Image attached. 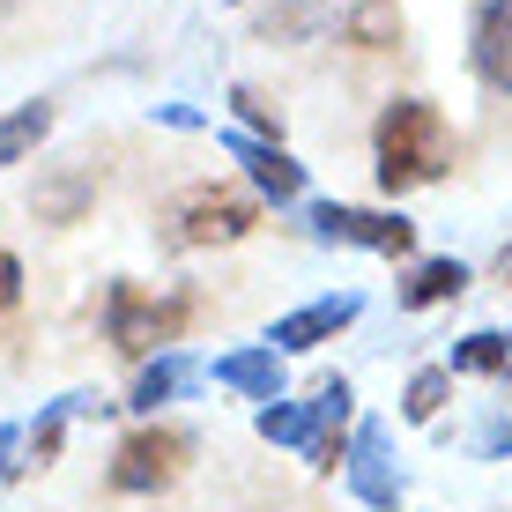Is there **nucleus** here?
Instances as JSON below:
<instances>
[{"label": "nucleus", "instance_id": "f257e3e1", "mask_svg": "<svg viewBox=\"0 0 512 512\" xmlns=\"http://www.w3.org/2000/svg\"><path fill=\"white\" fill-rule=\"evenodd\" d=\"M372 156H379V186L386 193H416V186H438L453 171V127L438 104L423 97H394L372 127Z\"/></svg>", "mask_w": 512, "mask_h": 512}, {"label": "nucleus", "instance_id": "f03ea898", "mask_svg": "<svg viewBox=\"0 0 512 512\" xmlns=\"http://www.w3.org/2000/svg\"><path fill=\"white\" fill-rule=\"evenodd\" d=\"M193 312H201V297L179 290V282H112L104 290V334H112V349L119 357H164L171 342L193 327Z\"/></svg>", "mask_w": 512, "mask_h": 512}, {"label": "nucleus", "instance_id": "7ed1b4c3", "mask_svg": "<svg viewBox=\"0 0 512 512\" xmlns=\"http://www.w3.org/2000/svg\"><path fill=\"white\" fill-rule=\"evenodd\" d=\"M260 231V193L245 186H186L156 208V238L171 253H208V245H238Z\"/></svg>", "mask_w": 512, "mask_h": 512}, {"label": "nucleus", "instance_id": "20e7f679", "mask_svg": "<svg viewBox=\"0 0 512 512\" xmlns=\"http://www.w3.org/2000/svg\"><path fill=\"white\" fill-rule=\"evenodd\" d=\"M193 461V438L179 423H141V431L119 438L112 453V490H127V498H156V490H171Z\"/></svg>", "mask_w": 512, "mask_h": 512}, {"label": "nucleus", "instance_id": "39448f33", "mask_svg": "<svg viewBox=\"0 0 512 512\" xmlns=\"http://www.w3.org/2000/svg\"><path fill=\"white\" fill-rule=\"evenodd\" d=\"M305 231L320 238V245H364V253H386V260H409V253H416V223L394 216V208L312 201V208H305Z\"/></svg>", "mask_w": 512, "mask_h": 512}, {"label": "nucleus", "instance_id": "423d86ee", "mask_svg": "<svg viewBox=\"0 0 512 512\" xmlns=\"http://www.w3.org/2000/svg\"><path fill=\"white\" fill-rule=\"evenodd\" d=\"M349 490H357L372 512H401V468H394V438H386V423H357L349 431Z\"/></svg>", "mask_w": 512, "mask_h": 512}, {"label": "nucleus", "instance_id": "0eeeda50", "mask_svg": "<svg viewBox=\"0 0 512 512\" xmlns=\"http://www.w3.org/2000/svg\"><path fill=\"white\" fill-rule=\"evenodd\" d=\"M357 312H364V297H357V290H342V297H312V305H297V312H282V320H275L268 349H275V357H305V349L334 342V334L357 320Z\"/></svg>", "mask_w": 512, "mask_h": 512}, {"label": "nucleus", "instance_id": "6e6552de", "mask_svg": "<svg viewBox=\"0 0 512 512\" xmlns=\"http://www.w3.org/2000/svg\"><path fill=\"white\" fill-rule=\"evenodd\" d=\"M223 156H231V164H245V186L260 193V201H297V193H305V164H297L290 149H282V141H253V134H223Z\"/></svg>", "mask_w": 512, "mask_h": 512}, {"label": "nucleus", "instance_id": "1a4fd4ad", "mask_svg": "<svg viewBox=\"0 0 512 512\" xmlns=\"http://www.w3.org/2000/svg\"><path fill=\"white\" fill-rule=\"evenodd\" d=\"M90 201H97V164H90V156L45 164L38 186H30V216H38V223H82Z\"/></svg>", "mask_w": 512, "mask_h": 512}, {"label": "nucleus", "instance_id": "9d476101", "mask_svg": "<svg viewBox=\"0 0 512 512\" xmlns=\"http://www.w3.org/2000/svg\"><path fill=\"white\" fill-rule=\"evenodd\" d=\"M468 67H475V82H483V90L512 97V0H483V8H475Z\"/></svg>", "mask_w": 512, "mask_h": 512}, {"label": "nucleus", "instance_id": "9b49d317", "mask_svg": "<svg viewBox=\"0 0 512 512\" xmlns=\"http://www.w3.org/2000/svg\"><path fill=\"white\" fill-rule=\"evenodd\" d=\"M334 38L357 52H394L401 45V0H320Z\"/></svg>", "mask_w": 512, "mask_h": 512}, {"label": "nucleus", "instance_id": "f8f14e48", "mask_svg": "<svg viewBox=\"0 0 512 512\" xmlns=\"http://www.w3.org/2000/svg\"><path fill=\"white\" fill-rule=\"evenodd\" d=\"M349 409H357L349 379H320V394H312V438H305V453H312L320 475H334L349 461Z\"/></svg>", "mask_w": 512, "mask_h": 512}, {"label": "nucleus", "instance_id": "ddd939ff", "mask_svg": "<svg viewBox=\"0 0 512 512\" xmlns=\"http://www.w3.org/2000/svg\"><path fill=\"white\" fill-rule=\"evenodd\" d=\"M193 379H201V364H193V357H179V349H164V357H149V364L134 372V394H127V409L156 423V409H164V401H179Z\"/></svg>", "mask_w": 512, "mask_h": 512}, {"label": "nucleus", "instance_id": "4468645a", "mask_svg": "<svg viewBox=\"0 0 512 512\" xmlns=\"http://www.w3.org/2000/svg\"><path fill=\"white\" fill-rule=\"evenodd\" d=\"M216 386L268 409V401H282V357L275 349H231V357H216Z\"/></svg>", "mask_w": 512, "mask_h": 512}, {"label": "nucleus", "instance_id": "2eb2a0df", "mask_svg": "<svg viewBox=\"0 0 512 512\" xmlns=\"http://www.w3.org/2000/svg\"><path fill=\"white\" fill-rule=\"evenodd\" d=\"M468 290V268L453 253H438V260H416L409 275H401V305L409 312H431V305H453V297Z\"/></svg>", "mask_w": 512, "mask_h": 512}, {"label": "nucleus", "instance_id": "dca6fc26", "mask_svg": "<svg viewBox=\"0 0 512 512\" xmlns=\"http://www.w3.org/2000/svg\"><path fill=\"white\" fill-rule=\"evenodd\" d=\"M52 134V104H15V112H0V171L8 164H30L38 156V141Z\"/></svg>", "mask_w": 512, "mask_h": 512}, {"label": "nucleus", "instance_id": "f3484780", "mask_svg": "<svg viewBox=\"0 0 512 512\" xmlns=\"http://www.w3.org/2000/svg\"><path fill=\"white\" fill-rule=\"evenodd\" d=\"M82 409H97V401H90V394H67V401H52V409H45V416H38V423H30V431H23V453H30L23 468H52V461H60L67 416H82Z\"/></svg>", "mask_w": 512, "mask_h": 512}, {"label": "nucleus", "instance_id": "a211bd4d", "mask_svg": "<svg viewBox=\"0 0 512 512\" xmlns=\"http://www.w3.org/2000/svg\"><path fill=\"white\" fill-rule=\"evenodd\" d=\"M446 372H475V379H498V372H512V342L498 327H475V334H461L453 342V364Z\"/></svg>", "mask_w": 512, "mask_h": 512}, {"label": "nucleus", "instance_id": "6ab92c4d", "mask_svg": "<svg viewBox=\"0 0 512 512\" xmlns=\"http://www.w3.org/2000/svg\"><path fill=\"white\" fill-rule=\"evenodd\" d=\"M446 394H453V372L446 364H423V372L409 379V394H401V416L409 423H438L446 416Z\"/></svg>", "mask_w": 512, "mask_h": 512}, {"label": "nucleus", "instance_id": "aec40b11", "mask_svg": "<svg viewBox=\"0 0 512 512\" xmlns=\"http://www.w3.org/2000/svg\"><path fill=\"white\" fill-rule=\"evenodd\" d=\"M253 431L268 438V446H305L312 438V401H268V409L253 416Z\"/></svg>", "mask_w": 512, "mask_h": 512}, {"label": "nucleus", "instance_id": "412c9836", "mask_svg": "<svg viewBox=\"0 0 512 512\" xmlns=\"http://www.w3.org/2000/svg\"><path fill=\"white\" fill-rule=\"evenodd\" d=\"M231 112H238V134H253V141H282V112L253 90V82H231Z\"/></svg>", "mask_w": 512, "mask_h": 512}, {"label": "nucleus", "instance_id": "4be33fe9", "mask_svg": "<svg viewBox=\"0 0 512 512\" xmlns=\"http://www.w3.org/2000/svg\"><path fill=\"white\" fill-rule=\"evenodd\" d=\"M15 297H23V260H15V253H0V312H8Z\"/></svg>", "mask_w": 512, "mask_h": 512}, {"label": "nucleus", "instance_id": "5701e85b", "mask_svg": "<svg viewBox=\"0 0 512 512\" xmlns=\"http://www.w3.org/2000/svg\"><path fill=\"white\" fill-rule=\"evenodd\" d=\"M15 453H23V431H15V423H0V483H8V475L23 468Z\"/></svg>", "mask_w": 512, "mask_h": 512}, {"label": "nucleus", "instance_id": "b1692460", "mask_svg": "<svg viewBox=\"0 0 512 512\" xmlns=\"http://www.w3.org/2000/svg\"><path fill=\"white\" fill-rule=\"evenodd\" d=\"M483 453H490V461H505V453H512V416H498V423L483 431Z\"/></svg>", "mask_w": 512, "mask_h": 512}, {"label": "nucleus", "instance_id": "393cba45", "mask_svg": "<svg viewBox=\"0 0 512 512\" xmlns=\"http://www.w3.org/2000/svg\"><path fill=\"white\" fill-rule=\"evenodd\" d=\"M156 119H164V127H186V134H193V127H208L193 104H156Z\"/></svg>", "mask_w": 512, "mask_h": 512}, {"label": "nucleus", "instance_id": "a878e982", "mask_svg": "<svg viewBox=\"0 0 512 512\" xmlns=\"http://www.w3.org/2000/svg\"><path fill=\"white\" fill-rule=\"evenodd\" d=\"M490 275H498V282H505V290H512V238L498 245V260H490Z\"/></svg>", "mask_w": 512, "mask_h": 512}, {"label": "nucleus", "instance_id": "bb28decb", "mask_svg": "<svg viewBox=\"0 0 512 512\" xmlns=\"http://www.w3.org/2000/svg\"><path fill=\"white\" fill-rule=\"evenodd\" d=\"M505 342H512V334H505Z\"/></svg>", "mask_w": 512, "mask_h": 512}]
</instances>
